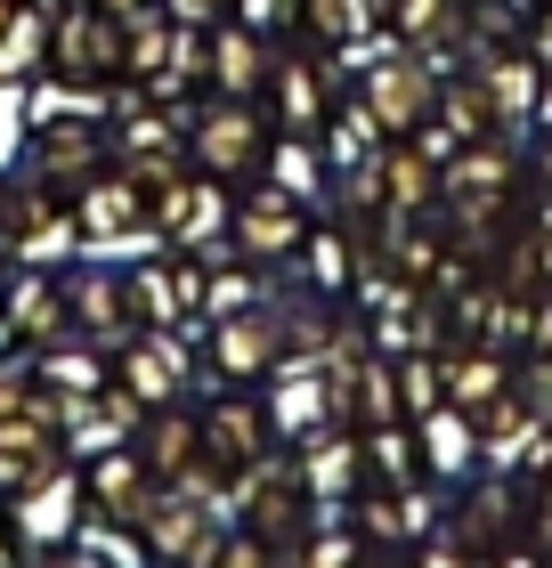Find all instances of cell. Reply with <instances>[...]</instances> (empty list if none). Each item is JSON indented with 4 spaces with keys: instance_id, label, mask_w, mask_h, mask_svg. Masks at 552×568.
Instances as JSON below:
<instances>
[{
    "instance_id": "cell-1",
    "label": "cell",
    "mask_w": 552,
    "mask_h": 568,
    "mask_svg": "<svg viewBox=\"0 0 552 568\" xmlns=\"http://www.w3.org/2000/svg\"><path fill=\"white\" fill-rule=\"evenodd\" d=\"M49 73L73 82V90H114L130 73L122 9H107V0H73L66 17H49Z\"/></svg>"
},
{
    "instance_id": "cell-2",
    "label": "cell",
    "mask_w": 552,
    "mask_h": 568,
    "mask_svg": "<svg viewBox=\"0 0 552 568\" xmlns=\"http://www.w3.org/2000/svg\"><path fill=\"white\" fill-rule=\"evenodd\" d=\"M358 106L374 114L382 139H414L439 114V73H431V58H423V49H390V58H374V65H365V82H358Z\"/></svg>"
},
{
    "instance_id": "cell-3",
    "label": "cell",
    "mask_w": 552,
    "mask_h": 568,
    "mask_svg": "<svg viewBox=\"0 0 552 568\" xmlns=\"http://www.w3.org/2000/svg\"><path fill=\"white\" fill-rule=\"evenodd\" d=\"M114 171V146L90 131V122H33V139H24V179L33 187H49L73 212L82 203L90 179H107Z\"/></svg>"
},
{
    "instance_id": "cell-4",
    "label": "cell",
    "mask_w": 552,
    "mask_h": 568,
    "mask_svg": "<svg viewBox=\"0 0 552 568\" xmlns=\"http://www.w3.org/2000/svg\"><path fill=\"white\" fill-rule=\"evenodd\" d=\"M188 154H195L212 179H252L260 154H269V122H260L252 98L212 90V106H195V139H188Z\"/></svg>"
},
{
    "instance_id": "cell-5",
    "label": "cell",
    "mask_w": 552,
    "mask_h": 568,
    "mask_svg": "<svg viewBox=\"0 0 552 568\" xmlns=\"http://www.w3.org/2000/svg\"><path fill=\"white\" fill-rule=\"evenodd\" d=\"M82 504H90L107 528H147V511L163 504V479H154L147 455L122 438V447H107V455L82 471Z\"/></svg>"
},
{
    "instance_id": "cell-6",
    "label": "cell",
    "mask_w": 552,
    "mask_h": 568,
    "mask_svg": "<svg viewBox=\"0 0 552 568\" xmlns=\"http://www.w3.org/2000/svg\"><path fill=\"white\" fill-rule=\"evenodd\" d=\"M277 357H284V317L277 308H220L212 317V374L220 382H260V374H277Z\"/></svg>"
},
{
    "instance_id": "cell-7",
    "label": "cell",
    "mask_w": 552,
    "mask_h": 568,
    "mask_svg": "<svg viewBox=\"0 0 552 568\" xmlns=\"http://www.w3.org/2000/svg\"><path fill=\"white\" fill-rule=\"evenodd\" d=\"M269 438H277V423L260 415L252 398H220L212 415H203V471L212 479H252L260 463H269Z\"/></svg>"
},
{
    "instance_id": "cell-8",
    "label": "cell",
    "mask_w": 552,
    "mask_h": 568,
    "mask_svg": "<svg viewBox=\"0 0 552 568\" xmlns=\"http://www.w3.org/2000/svg\"><path fill=\"white\" fill-rule=\"evenodd\" d=\"M228 244L244 252V261H293V252L309 244L301 195H284V187L244 195V203H235V220H228Z\"/></svg>"
},
{
    "instance_id": "cell-9",
    "label": "cell",
    "mask_w": 552,
    "mask_h": 568,
    "mask_svg": "<svg viewBox=\"0 0 552 568\" xmlns=\"http://www.w3.org/2000/svg\"><path fill=\"white\" fill-rule=\"evenodd\" d=\"M66 308H73V333H98V342H130V333H139L130 276H114V268H73L66 276Z\"/></svg>"
},
{
    "instance_id": "cell-10",
    "label": "cell",
    "mask_w": 552,
    "mask_h": 568,
    "mask_svg": "<svg viewBox=\"0 0 552 568\" xmlns=\"http://www.w3.org/2000/svg\"><path fill=\"white\" fill-rule=\"evenodd\" d=\"M17 536H24L33 552H58V545H73V536H82V487H73V479H58V471H41V479L17 496Z\"/></svg>"
},
{
    "instance_id": "cell-11",
    "label": "cell",
    "mask_w": 552,
    "mask_h": 568,
    "mask_svg": "<svg viewBox=\"0 0 552 568\" xmlns=\"http://www.w3.org/2000/svg\"><path fill=\"white\" fill-rule=\"evenodd\" d=\"M269 73H277V41H269V33H252L244 17L212 24V90L260 98V90H269Z\"/></svg>"
},
{
    "instance_id": "cell-12",
    "label": "cell",
    "mask_w": 552,
    "mask_h": 568,
    "mask_svg": "<svg viewBox=\"0 0 552 568\" xmlns=\"http://www.w3.org/2000/svg\"><path fill=\"white\" fill-rule=\"evenodd\" d=\"M269 90H277V122H284V131L309 139V131L325 122V65H318V58H301V49H293V58H277Z\"/></svg>"
},
{
    "instance_id": "cell-13",
    "label": "cell",
    "mask_w": 552,
    "mask_h": 568,
    "mask_svg": "<svg viewBox=\"0 0 552 568\" xmlns=\"http://www.w3.org/2000/svg\"><path fill=\"white\" fill-rule=\"evenodd\" d=\"M179 382H188V357H179V342H171V333L163 325H147V342H130V366H122V390L130 398H154V406H163L171 390H179Z\"/></svg>"
},
{
    "instance_id": "cell-14",
    "label": "cell",
    "mask_w": 552,
    "mask_h": 568,
    "mask_svg": "<svg viewBox=\"0 0 552 568\" xmlns=\"http://www.w3.org/2000/svg\"><path fill=\"white\" fill-rule=\"evenodd\" d=\"M66 325H73V308H66V284H49V276H24L17 293H9V333H24L33 349H58V342H66Z\"/></svg>"
},
{
    "instance_id": "cell-15",
    "label": "cell",
    "mask_w": 552,
    "mask_h": 568,
    "mask_svg": "<svg viewBox=\"0 0 552 568\" xmlns=\"http://www.w3.org/2000/svg\"><path fill=\"white\" fill-rule=\"evenodd\" d=\"M41 65H49V17L33 0H17V17L0 24V82H33Z\"/></svg>"
},
{
    "instance_id": "cell-16",
    "label": "cell",
    "mask_w": 552,
    "mask_h": 568,
    "mask_svg": "<svg viewBox=\"0 0 552 568\" xmlns=\"http://www.w3.org/2000/svg\"><path fill=\"white\" fill-rule=\"evenodd\" d=\"M269 423H277L284 438H318V430L333 423V390H325V382H284L277 406H269Z\"/></svg>"
},
{
    "instance_id": "cell-17",
    "label": "cell",
    "mask_w": 552,
    "mask_h": 568,
    "mask_svg": "<svg viewBox=\"0 0 552 568\" xmlns=\"http://www.w3.org/2000/svg\"><path fill=\"white\" fill-rule=\"evenodd\" d=\"M495 90L488 82H439V122L446 131H463V139H480V131H495Z\"/></svg>"
},
{
    "instance_id": "cell-18",
    "label": "cell",
    "mask_w": 552,
    "mask_h": 568,
    "mask_svg": "<svg viewBox=\"0 0 552 568\" xmlns=\"http://www.w3.org/2000/svg\"><path fill=\"white\" fill-rule=\"evenodd\" d=\"M390 33L407 49H439L455 33V0H390Z\"/></svg>"
},
{
    "instance_id": "cell-19",
    "label": "cell",
    "mask_w": 552,
    "mask_h": 568,
    "mask_svg": "<svg viewBox=\"0 0 552 568\" xmlns=\"http://www.w3.org/2000/svg\"><path fill=\"white\" fill-rule=\"evenodd\" d=\"M446 398L480 415L488 398H504V366H495L488 349H471V357H446Z\"/></svg>"
},
{
    "instance_id": "cell-20",
    "label": "cell",
    "mask_w": 552,
    "mask_h": 568,
    "mask_svg": "<svg viewBox=\"0 0 552 568\" xmlns=\"http://www.w3.org/2000/svg\"><path fill=\"white\" fill-rule=\"evenodd\" d=\"M350 479H365L358 455L341 447V438H318V447H309V496H358Z\"/></svg>"
},
{
    "instance_id": "cell-21",
    "label": "cell",
    "mask_w": 552,
    "mask_h": 568,
    "mask_svg": "<svg viewBox=\"0 0 552 568\" xmlns=\"http://www.w3.org/2000/svg\"><path fill=\"white\" fill-rule=\"evenodd\" d=\"M277 187H284V195H301V203L318 195V154L301 146V131H284V146H277Z\"/></svg>"
},
{
    "instance_id": "cell-22",
    "label": "cell",
    "mask_w": 552,
    "mask_h": 568,
    "mask_svg": "<svg viewBox=\"0 0 552 568\" xmlns=\"http://www.w3.org/2000/svg\"><path fill=\"white\" fill-rule=\"evenodd\" d=\"M203 568H277V552H269V536H220V552L203 560Z\"/></svg>"
},
{
    "instance_id": "cell-23",
    "label": "cell",
    "mask_w": 552,
    "mask_h": 568,
    "mask_svg": "<svg viewBox=\"0 0 552 568\" xmlns=\"http://www.w3.org/2000/svg\"><path fill=\"white\" fill-rule=\"evenodd\" d=\"M350 552H358L350 536H309V545H301V568H358Z\"/></svg>"
},
{
    "instance_id": "cell-24",
    "label": "cell",
    "mask_w": 552,
    "mask_h": 568,
    "mask_svg": "<svg viewBox=\"0 0 552 568\" xmlns=\"http://www.w3.org/2000/svg\"><path fill=\"white\" fill-rule=\"evenodd\" d=\"M163 9H171L179 24H228V17H235V0H163Z\"/></svg>"
},
{
    "instance_id": "cell-25",
    "label": "cell",
    "mask_w": 552,
    "mask_h": 568,
    "mask_svg": "<svg viewBox=\"0 0 552 568\" xmlns=\"http://www.w3.org/2000/svg\"><path fill=\"white\" fill-rule=\"evenodd\" d=\"M536 528L552 536V479H544V496H536Z\"/></svg>"
},
{
    "instance_id": "cell-26",
    "label": "cell",
    "mask_w": 552,
    "mask_h": 568,
    "mask_svg": "<svg viewBox=\"0 0 552 568\" xmlns=\"http://www.w3.org/2000/svg\"><path fill=\"white\" fill-rule=\"evenodd\" d=\"M107 9H139V0H107Z\"/></svg>"
},
{
    "instance_id": "cell-27",
    "label": "cell",
    "mask_w": 552,
    "mask_h": 568,
    "mask_svg": "<svg viewBox=\"0 0 552 568\" xmlns=\"http://www.w3.org/2000/svg\"><path fill=\"white\" fill-rule=\"evenodd\" d=\"M0 212H9V187H0Z\"/></svg>"
},
{
    "instance_id": "cell-28",
    "label": "cell",
    "mask_w": 552,
    "mask_h": 568,
    "mask_svg": "<svg viewBox=\"0 0 552 568\" xmlns=\"http://www.w3.org/2000/svg\"><path fill=\"white\" fill-rule=\"evenodd\" d=\"M504 568H529V560H504Z\"/></svg>"
}]
</instances>
